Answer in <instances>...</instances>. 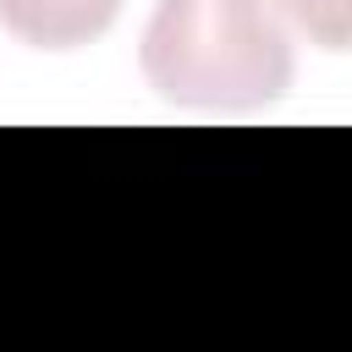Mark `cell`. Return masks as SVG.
<instances>
[{
    "label": "cell",
    "mask_w": 352,
    "mask_h": 352,
    "mask_svg": "<svg viewBox=\"0 0 352 352\" xmlns=\"http://www.w3.org/2000/svg\"><path fill=\"white\" fill-rule=\"evenodd\" d=\"M286 33H302L308 44L341 55L352 44V0H270Z\"/></svg>",
    "instance_id": "cell-3"
},
{
    "label": "cell",
    "mask_w": 352,
    "mask_h": 352,
    "mask_svg": "<svg viewBox=\"0 0 352 352\" xmlns=\"http://www.w3.org/2000/svg\"><path fill=\"white\" fill-rule=\"evenodd\" d=\"M138 66L187 110H258L292 88V33L270 0H160Z\"/></svg>",
    "instance_id": "cell-1"
},
{
    "label": "cell",
    "mask_w": 352,
    "mask_h": 352,
    "mask_svg": "<svg viewBox=\"0 0 352 352\" xmlns=\"http://www.w3.org/2000/svg\"><path fill=\"white\" fill-rule=\"evenodd\" d=\"M121 16V0H0V28L33 50H82Z\"/></svg>",
    "instance_id": "cell-2"
}]
</instances>
